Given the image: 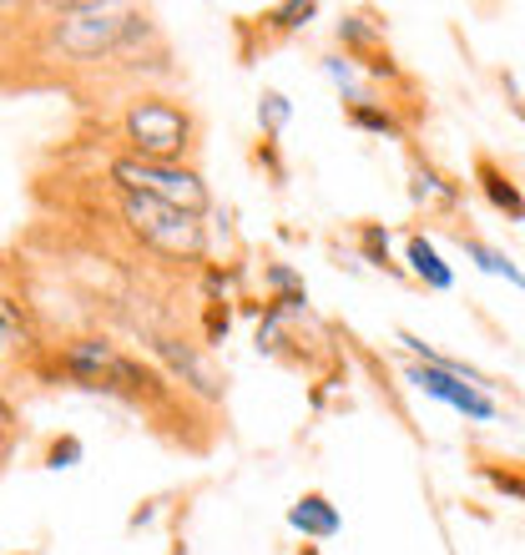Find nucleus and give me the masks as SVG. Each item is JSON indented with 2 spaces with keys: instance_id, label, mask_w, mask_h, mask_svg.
Masks as SVG:
<instances>
[{
  "instance_id": "nucleus-1",
  "label": "nucleus",
  "mask_w": 525,
  "mask_h": 555,
  "mask_svg": "<svg viewBox=\"0 0 525 555\" xmlns=\"http://www.w3.org/2000/svg\"><path fill=\"white\" fill-rule=\"evenodd\" d=\"M117 142L121 157L142 162H192L203 142V121L182 96L172 91H131L117 112Z\"/></svg>"
},
{
  "instance_id": "nucleus-2",
  "label": "nucleus",
  "mask_w": 525,
  "mask_h": 555,
  "mask_svg": "<svg viewBox=\"0 0 525 555\" xmlns=\"http://www.w3.org/2000/svg\"><path fill=\"white\" fill-rule=\"evenodd\" d=\"M117 212L127 222V233L142 243V253L162 258V263H207L203 218H188V212H177L157 197H137V192H117Z\"/></svg>"
},
{
  "instance_id": "nucleus-3",
  "label": "nucleus",
  "mask_w": 525,
  "mask_h": 555,
  "mask_svg": "<svg viewBox=\"0 0 525 555\" xmlns=\"http://www.w3.org/2000/svg\"><path fill=\"white\" fill-rule=\"evenodd\" d=\"M106 182L117 192H137V197H157V203L188 212V218H207L213 212V188L197 172V162H142V157H106Z\"/></svg>"
},
{
  "instance_id": "nucleus-4",
  "label": "nucleus",
  "mask_w": 525,
  "mask_h": 555,
  "mask_svg": "<svg viewBox=\"0 0 525 555\" xmlns=\"http://www.w3.org/2000/svg\"><path fill=\"white\" fill-rule=\"evenodd\" d=\"M152 353H157V364L167 369V379H172L188 399H197V404H222L228 379H222L218 364L207 359V344H188V338L162 334L157 344H152Z\"/></svg>"
},
{
  "instance_id": "nucleus-5",
  "label": "nucleus",
  "mask_w": 525,
  "mask_h": 555,
  "mask_svg": "<svg viewBox=\"0 0 525 555\" xmlns=\"http://www.w3.org/2000/svg\"><path fill=\"white\" fill-rule=\"evenodd\" d=\"M405 167H409V203L420 207L424 218H450L460 222V207H465V182L450 177L439 162H430L420 146H405Z\"/></svg>"
},
{
  "instance_id": "nucleus-6",
  "label": "nucleus",
  "mask_w": 525,
  "mask_h": 555,
  "mask_svg": "<svg viewBox=\"0 0 525 555\" xmlns=\"http://www.w3.org/2000/svg\"><path fill=\"white\" fill-rule=\"evenodd\" d=\"M46 353L41 328H36V313L21 293L0 278V374L11 369H30Z\"/></svg>"
},
{
  "instance_id": "nucleus-7",
  "label": "nucleus",
  "mask_w": 525,
  "mask_h": 555,
  "mask_svg": "<svg viewBox=\"0 0 525 555\" xmlns=\"http://www.w3.org/2000/svg\"><path fill=\"white\" fill-rule=\"evenodd\" d=\"M405 379L414 384V389H424L430 399H439V404H450V410H460L465 420L475 424H490L500 414V404L485 389H475V384H465L460 374H450L445 364H409Z\"/></svg>"
},
{
  "instance_id": "nucleus-8",
  "label": "nucleus",
  "mask_w": 525,
  "mask_h": 555,
  "mask_svg": "<svg viewBox=\"0 0 525 555\" xmlns=\"http://www.w3.org/2000/svg\"><path fill=\"white\" fill-rule=\"evenodd\" d=\"M344 121L369 137H394V142H409V137H414V121H409L384 91H369L359 102H344Z\"/></svg>"
},
{
  "instance_id": "nucleus-9",
  "label": "nucleus",
  "mask_w": 525,
  "mask_h": 555,
  "mask_svg": "<svg viewBox=\"0 0 525 555\" xmlns=\"http://www.w3.org/2000/svg\"><path fill=\"white\" fill-rule=\"evenodd\" d=\"M470 172H475V188H481V197L496 207L500 218L525 222V192H521V182H515V177L505 172V167H500L490 152H475Z\"/></svg>"
},
{
  "instance_id": "nucleus-10",
  "label": "nucleus",
  "mask_w": 525,
  "mask_h": 555,
  "mask_svg": "<svg viewBox=\"0 0 525 555\" xmlns=\"http://www.w3.org/2000/svg\"><path fill=\"white\" fill-rule=\"evenodd\" d=\"M334 36H338V46H344V56H349L354 66H369V61H380V56H394L389 41H384V21L374 11H349L334 26Z\"/></svg>"
},
{
  "instance_id": "nucleus-11",
  "label": "nucleus",
  "mask_w": 525,
  "mask_h": 555,
  "mask_svg": "<svg viewBox=\"0 0 525 555\" xmlns=\"http://www.w3.org/2000/svg\"><path fill=\"white\" fill-rule=\"evenodd\" d=\"M289 526L298 530V535H308V541H334L338 530H344V520H338L334 500L319 495V490H304V495L289 505Z\"/></svg>"
},
{
  "instance_id": "nucleus-12",
  "label": "nucleus",
  "mask_w": 525,
  "mask_h": 555,
  "mask_svg": "<svg viewBox=\"0 0 525 555\" xmlns=\"http://www.w3.org/2000/svg\"><path fill=\"white\" fill-rule=\"evenodd\" d=\"M405 263H409V278H414L420 288H430V293H450L454 288V268L439 258V248L424 233L405 237Z\"/></svg>"
},
{
  "instance_id": "nucleus-13",
  "label": "nucleus",
  "mask_w": 525,
  "mask_h": 555,
  "mask_svg": "<svg viewBox=\"0 0 525 555\" xmlns=\"http://www.w3.org/2000/svg\"><path fill=\"white\" fill-rule=\"evenodd\" d=\"M450 233H454V243L465 248V258H470V263H475V268H481V273H490V278H505L511 288H521V293H525V273H521V268H515V258H511V253H500L496 243H485V237L475 233V228H460V222H454Z\"/></svg>"
},
{
  "instance_id": "nucleus-14",
  "label": "nucleus",
  "mask_w": 525,
  "mask_h": 555,
  "mask_svg": "<svg viewBox=\"0 0 525 555\" xmlns=\"http://www.w3.org/2000/svg\"><path fill=\"white\" fill-rule=\"evenodd\" d=\"M475 475H481L496 495L525 505V465H515V460H496V454H475Z\"/></svg>"
},
{
  "instance_id": "nucleus-15",
  "label": "nucleus",
  "mask_w": 525,
  "mask_h": 555,
  "mask_svg": "<svg viewBox=\"0 0 525 555\" xmlns=\"http://www.w3.org/2000/svg\"><path fill=\"white\" fill-rule=\"evenodd\" d=\"M313 15H319L313 0H289V5H273V11L253 15V26L262 30V41H273V36H293V30H304Z\"/></svg>"
},
{
  "instance_id": "nucleus-16",
  "label": "nucleus",
  "mask_w": 525,
  "mask_h": 555,
  "mask_svg": "<svg viewBox=\"0 0 525 555\" xmlns=\"http://www.w3.org/2000/svg\"><path fill=\"white\" fill-rule=\"evenodd\" d=\"M354 237H359L364 263H374L380 273H389V278H405V268L389 258V228H384V222H359V228H354Z\"/></svg>"
},
{
  "instance_id": "nucleus-17",
  "label": "nucleus",
  "mask_w": 525,
  "mask_h": 555,
  "mask_svg": "<svg viewBox=\"0 0 525 555\" xmlns=\"http://www.w3.org/2000/svg\"><path fill=\"white\" fill-rule=\"evenodd\" d=\"M262 293H268V304H283V298H308L304 278L293 273L289 263H278V258H262Z\"/></svg>"
},
{
  "instance_id": "nucleus-18",
  "label": "nucleus",
  "mask_w": 525,
  "mask_h": 555,
  "mask_svg": "<svg viewBox=\"0 0 525 555\" xmlns=\"http://www.w3.org/2000/svg\"><path fill=\"white\" fill-rule=\"evenodd\" d=\"M289 117H293L289 96H283V91H262L258 96V132H262V142H278L283 127H289Z\"/></svg>"
},
{
  "instance_id": "nucleus-19",
  "label": "nucleus",
  "mask_w": 525,
  "mask_h": 555,
  "mask_svg": "<svg viewBox=\"0 0 525 555\" xmlns=\"http://www.w3.org/2000/svg\"><path fill=\"white\" fill-rule=\"evenodd\" d=\"M76 460H81V439H51V450H46V465L51 469H72Z\"/></svg>"
},
{
  "instance_id": "nucleus-20",
  "label": "nucleus",
  "mask_w": 525,
  "mask_h": 555,
  "mask_svg": "<svg viewBox=\"0 0 525 555\" xmlns=\"http://www.w3.org/2000/svg\"><path fill=\"white\" fill-rule=\"evenodd\" d=\"M228 323H233V308H228V304H207L203 338H207V344H218V338H228Z\"/></svg>"
},
{
  "instance_id": "nucleus-21",
  "label": "nucleus",
  "mask_w": 525,
  "mask_h": 555,
  "mask_svg": "<svg viewBox=\"0 0 525 555\" xmlns=\"http://www.w3.org/2000/svg\"><path fill=\"white\" fill-rule=\"evenodd\" d=\"M15 404L5 395H0V465H5V454H11V439H15Z\"/></svg>"
},
{
  "instance_id": "nucleus-22",
  "label": "nucleus",
  "mask_w": 525,
  "mask_h": 555,
  "mask_svg": "<svg viewBox=\"0 0 525 555\" xmlns=\"http://www.w3.org/2000/svg\"><path fill=\"white\" fill-rule=\"evenodd\" d=\"M500 87H505V96H511V112L525 121V102H521V91H515V76H500Z\"/></svg>"
}]
</instances>
